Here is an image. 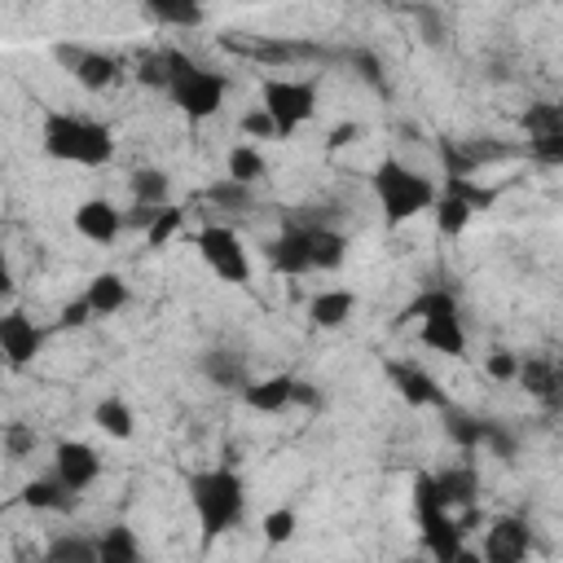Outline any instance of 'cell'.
I'll list each match as a JSON object with an SVG mask.
<instances>
[{
    "label": "cell",
    "mask_w": 563,
    "mask_h": 563,
    "mask_svg": "<svg viewBox=\"0 0 563 563\" xmlns=\"http://www.w3.org/2000/svg\"><path fill=\"white\" fill-rule=\"evenodd\" d=\"M40 150L53 158V163H66V167H84V172H97V167H110L114 163V128L92 119V114H79V110H44L40 114Z\"/></svg>",
    "instance_id": "1"
},
{
    "label": "cell",
    "mask_w": 563,
    "mask_h": 563,
    "mask_svg": "<svg viewBox=\"0 0 563 563\" xmlns=\"http://www.w3.org/2000/svg\"><path fill=\"white\" fill-rule=\"evenodd\" d=\"M185 493H189V510H194L202 541H220L246 523L251 493L238 466H202L185 479Z\"/></svg>",
    "instance_id": "2"
},
{
    "label": "cell",
    "mask_w": 563,
    "mask_h": 563,
    "mask_svg": "<svg viewBox=\"0 0 563 563\" xmlns=\"http://www.w3.org/2000/svg\"><path fill=\"white\" fill-rule=\"evenodd\" d=\"M163 62V92L172 97V106L189 119V123H207L224 110L229 101V79L202 62H194L189 53L172 48L158 57Z\"/></svg>",
    "instance_id": "3"
},
{
    "label": "cell",
    "mask_w": 563,
    "mask_h": 563,
    "mask_svg": "<svg viewBox=\"0 0 563 563\" xmlns=\"http://www.w3.org/2000/svg\"><path fill=\"white\" fill-rule=\"evenodd\" d=\"M369 189H374V202H378V211H383V220L391 229L427 216L431 202H435V194H440L427 172H418V167H409L405 158H391V154L374 163Z\"/></svg>",
    "instance_id": "4"
},
{
    "label": "cell",
    "mask_w": 563,
    "mask_h": 563,
    "mask_svg": "<svg viewBox=\"0 0 563 563\" xmlns=\"http://www.w3.org/2000/svg\"><path fill=\"white\" fill-rule=\"evenodd\" d=\"M413 519H418V537H422V550L440 563H457L466 559V528L457 519V510H449L440 501V488H435V475L431 471H418L413 475Z\"/></svg>",
    "instance_id": "5"
},
{
    "label": "cell",
    "mask_w": 563,
    "mask_h": 563,
    "mask_svg": "<svg viewBox=\"0 0 563 563\" xmlns=\"http://www.w3.org/2000/svg\"><path fill=\"white\" fill-rule=\"evenodd\" d=\"M418 321V343L435 356H449V361H466L471 352V339H466V325H462V308H457V295L453 290H422L409 312Z\"/></svg>",
    "instance_id": "6"
},
{
    "label": "cell",
    "mask_w": 563,
    "mask_h": 563,
    "mask_svg": "<svg viewBox=\"0 0 563 563\" xmlns=\"http://www.w3.org/2000/svg\"><path fill=\"white\" fill-rule=\"evenodd\" d=\"M317 101H321V88L303 75H268L260 84V110L268 114L277 141H290L295 132H303L317 119Z\"/></svg>",
    "instance_id": "7"
},
{
    "label": "cell",
    "mask_w": 563,
    "mask_h": 563,
    "mask_svg": "<svg viewBox=\"0 0 563 563\" xmlns=\"http://www.w3.org/2000/svg\"><path fill=\"white\" fill-rule=\"evenodd\" d=\"M194 251H198L202 268L211 277H220L224 286H246L251 282L255 260H251V246L242 242V233L233 224H220V220L216 224H202L194 233Z\"/></svg>",
    "instance_id": "8"
},
{
    "label": "cell",
    "mask_w": 563,
    "mask_h": 563,
    "mask_svg": "<svg viewBox=\"0 0 563 563\" xmlns=\"http://www.w3.org/2000/svg\"><path fill=\"white\" fill-rule=\"evenodd\" d=\"M242 405L260 418H282L295 405H312V391L295 374H264V378H242Z\"/></svg>",
    "instance_id": "9"
},
{
    "label": "cell",
    "mask_w": 563,
    "mask_h": 563,
    "mask_svg": "<svg viewBox=\"0 0 563 563\" xmlns=\"http://www.w3.org/2000/svg\"><path fill=\"white\" fill-rule=\"evenodd\" d=\"M48 330L26 312V308H4L0 312V356L9 369H31L35 356L44 352Z\"/></svg>",
    "instance_id": "10"
},
{
    "label": "cell",
    "mask_w": 563,
    "mask_h": 563,
    "mask_svg": "<svg viewBox=\"0 0 563 563\" xmlns=\"http://www.w3.org/2000/svg\"><path fill=\"white\" fill-rule=\"evenodd\" d=\"M53 475H57V484L66 488V493H75V497H84L97 479H101V471H106V462H101V453H97V444H88V440H57L53 444V466H48Z\"/></svg>",
    "instance_id": "11"
},
{
    "label": "cell",
    "mask_w": 563,
    "mask_h": 563,
    "mask_svg": "<svg viewBox=\"0 0 563 563\" xmlns=\"http://www.w3.org/2000/svg\"><path fill=\"white\" fill-rule=\"evenodd\" d=\"M70 229H75L84 242H92V246H114V242L123 238V229H128V211H123L114 198L92 194V198H84V202L70 211Z\"/></svg>",
    "instance_id": "12"
},
{
    "label": "cell",
    "mask_w": 563,
    "mask_h": 563,
    "mask_svg": "<svg viewBox=\"0 0 563 563\" xmlns=\"http://www.w3.org/2000/svg\"><path fill=\"white\" fill-rule=\"evenodd\" d=\"M57 57L70 66V79L84 92H106L123 75V62L114 53H106V48H57Z\"/></svg>",
    "instance_id": "13"
},
{
    "label": "cell",
    "mask_w": 563,
    "mask_h": 563,
    "mask_svg": "<svg viewBox=\"0 0 563 563\" xmlns=\"http://www.w3.org/2000/svg\"><path fill=\"white\" fill-rule=\"evenodd\" d=\"M479 202H484V194H475L471 185H457V180H453L449 189L435 194V202H431L427 216L435 220V233H440V238H462V233L471 229Z\"/></svg>",
    "instance_id": "14"
},
{
    "label": "cell",
    "mask_w": 563,
    "mask_h": 563,
    "mask_svg": "<svg viewBox=\"0 0 563 563\" xmlns=\"http://www.w3.org/2000/svg\"><path fill=\"white\" fill-rule=\"evenodd\" d=\"M387 374H391V387L400 391L405 405H413V409H444L449 405V391L431 369H422V365H387Z\"/></svg>",
    "instance_id": "15"
},
{
    "label": "cell",
    "mask_w": 563,
    "mask_h": 563,
    "mask_svg": "<svg viewBox=\"0 0 563 563\" xmlns=\"http://www.w3.org/2000/svg\"><path fill=\"white\" fill-rule=\"evenodd\" d=\"M264 260H268V268L282 273V277H308V273H312L308 229L290 224V229H282L277 238H268V242H264Z\"/></svg>",
    "instance_id": "16"
},
{
    "label": "cell",
    "mask_w": 563,
    "mask_h": 563,
    "mask_svg": "<svg viewBox=\"0 0 563 563\" xmlns=\"http://www.w3.org/2000/svg\"><path fill=\"white\" fill-rule=\"evenodd\" d=\"M528 554V523L519 515H493L484 528V559L488 563H519Z\"/></svg>",
    "instance_id": "17"
},
{
    "label": "cell",
    "mask_w": 563,
    "mask_h": 563,
    "mask_svg": "<svg viewBox=\"0 0 563 563\" xmlns=\"http://www.w3.org/2000/svg\"><path fill=\"white\" fill-rule=\"evenodd\" d=\"M79 295L88 299V308H92V321L119 317V312L132 303V286H128V277H123V273H114V268H101V273H92V277L84 282V290H79Z\"/></svg>",
    "instance_id": "18"
},
{
    "label": "cell",
    "mask_w": 563,
    "mask_h": 563,
    "mask_svg": "<svg viewBox=\"0 0 563 563\" xmlns=\"http://www.w3.org/2000/svg\"><path fill=\"white\" fill-rule=\"evenodd\" d=\"M356 290H347V286H321L312 299H308V321L317 325V330H343L347 321H352V312H356Z\"/></svg>",
    "instance_id": "19"
},
{
    "label": "cell",
    "mask_w": 563,
    "mask_h": 563,
    "mask_svg": "<svg viewBox=\"0 0 563 563\" xmlns=\"http://www.w3.org/2000/svg\"><path fill=\"white\" fill-rule=\"evenodd\" d=\"M141 9L167 31H198L207 22V0H141Z\"/></svg>",
    "instance_id": "20"
},
{
    "label": "cell",
    "mask_w": 563,
    "mask_h": 563,
    "mask_svg": "<svg viewBox=\"0 0 563 563\" xmlns=\"http://www.w3.org/2000/svg\"><path fill=\"white\" fill-rule=\"evenodd\" d=\"M92 427H97L106 440L128 444V440L136 435V409H132V400H123V396H101V400L92 405Z\"/></svg>",
    "instance_id": "21"
},
{
    "label": "cell",
    "mask_w": 563,
    "mask_h": 563,
    "mask_svg": "<svg viewBox=\"0 0 563 563\" xmlns=\"http://www.w3.org/2000/svg\"><path fill=\"white\" fill-rule=\"evenodd\" d=\"M18 501H22L26 510H35V515H62V510H70L79 497H75V493H66V488L57 484V475L48 471V475L26 479V484H22V493H18Z\"/></svg>",
    "instance_id": "22"
},
{
    "label": "cell",
    "mask_w": 563,
    "mask_h": 563,
    "mask_svg": "<svg viewBox=\"0 0 563 563\" xmlns=\"http://www.w3.org/2000/svg\"><path fill=\"white\" fill-rule=\"evenodd\" d=\"M224 176L229 180H238V185H260L264 176H268V158H264V150L255 145V141H233L229 150H224Z\"/></svg>",
    "instance_id": "23"
},
{
    "label": "cell",
    "mask_w": 563,
    "mask_h": 563,
    "mask_svg": "<svg viewBox=\"0 0 563 563\" xmlns=\"http://www.w3.org/2000/svg\"><path fill=\"white\" fill-rule=\"evenodd\" d=\"M308 255H312V273H339L347 264V238L339 229H308Z\"/></svg>",
    "instance_id": "24"
},
{
    "label": "cell",
    "mask_w": 563,
    "mask_h": 563,
    "mask_svg": "<svg viewBox=\"0 0 563 563\" xmlns=\"http://www.w3.org/2000/svg\"><path fill=\"white\" fill-rule=\"evenodd\" d=\"M128 198L132 207H163L172 202V176L163 167H136L128 176Z\"/></svg>",
    "instance_id": "25"
},
{
    "label": "cell",
    "mask_w": 563,
    "mask_h": 563,
    "mask_svg": "<svg viewBox=\"0 0 563 563\" xmlns=\"http://www.w3.org/2000/svg\"><path fill=\"white\" fill-rule=\"evenodd\" d=\"M180 229H185V211L172 207V202H163V207H154L150 220L141 224V238H145L150 251H167V246L180 238Z\"/></svg>",
    "instance_id": "26"
},
{
    "label": "cell",
    "mask_w": 563,
    "mask_h": 563,
    "mask_svg": "<svg viewBox=\"0 0 563 563\" xmlns=\"http://www.w3.org/2000/svg\"><path fill=\"white\" fill-rule=\"evenodd\" d=\"M435 488H440V501L449 510H471L475 506V493H479V479H475L471 466H457V471L435 475Z\"/></svg>",
    "instance_id": "27"
},
{
    "label": "cell",
    "mask_w": 563,
    "mask_h": 563,
    "mask_svg": "<svg viewBox=\"0 0 563 563\" xmlns=\"http://www.w3.org/2000/svg\"><path fill=\"white\" fill-rule=\"evenodd\" d=\"M97 541V563H136L141 559V541H136V532L132 528H106L101 537H92Z\"/></svg>",
    "instance_id": "28"
},
{
    "label": "cell",
    "mask_w": 563,
    "mask_h": 563,
    "mask_svg": "<svg viewBox=\"0 0 563 563\" xmlns=\"http://www.w3.org/2000/svg\"><path fill=\"white\" fill-rule=\"evenodd\" d=\"M295 532H299V515H295V506H273V510L260 519V537H264V545H268V550L290 545V541H295Z\"/></svg>",
    "instance_id": "29"
},
{
    "label": "cell",
    "mask_w": 563,
    "mask_h": 563,
    "mask_svg": "<svg viewBox=\"0 0 563 563\" xmlns=\"http://www.w3.org/2000/svg\"><path fill=\"white\" fill-rule=\"evenodd\" d=\"M207 202L211 207H224V211H246L251 207V185H238V180L220 176V180L207 185Z\"/></svg>",
    "instance_id": "30"
},
{
    "label": "cell",
    "mask_w": 563,
    "mask_h": 563,
    "mask_svg": "<svg viewBox=\"0 0 563 563\" xmlns=\"http://www.w3.org/2000/svg\"><path fill=\"white\" fill-rule=\"evenodd\" d=\"M44 554L48 559H75V563H97V541L92 537H57Z\"/></svg>",
    "instance_id": "31"
},
{
    "label": "cell",
    "mask_w": 563,
    "mask_h": 563,
    "mask_svg": "<svg viewBox=\"0 0 563 563\" xmlns=\"http://www.w3.org/2000/svg\"><path fill=\"white\" fill-rule=\"evenodd\" d=\"M361 136H365V123H361V119H343V123H334V128L325 132V150L339 154V150H347V145H361Z\"/></svg>",
    "instance_id": "32"
},
{
    "label": "cell",
    "mask_w": 563,
    "mask_h": 563,
    "mask_svg": "<svg viewBox=\"0 0 563 563\" xmlns=\"http://www.w3.org/2000/svg\"><path fill=\"white\" fill-rule=\"evenodd\" d=\"M238 128H242V141H277V132H273V123H268V114L255 106V110H246L242 119H238Z\"/></svg>",
    "instance_id": "33"
},
{
    "label": "cell",
    "mask_w": 563,
    "mask_h": 563,
    "mask_svg": "<svg viewBox=\"0 0 563 563\" xmlns=\"http://www.w3.org/2000/svg\"><path fill=\"white\" fill-rule=\"evenodd\" d=\"M88 321H92V308H88V299H84V295L66 299V303L57 308V325H62V330H84Z\"/></svg>",
    "instance_id": "34"
},
{
    "label": "cell",
    "mask_w": 563,
    "mask_h": 563,
    "mask_svg": "<svg viewBox=\"0 0 563 563\" xmlns=\"http://www.w3.org/2000/svg\"><path fill=\"white\" fill-rule=\"evenodd\" d=\"M484 369H488V378H497V383H510V378L519 374V356H515V352H506V347H497V352L484 361Z\"/></svg>",
    "instance_id": "35"
},
{
    "label": "cell",
    "mask_w": 563,
    "mask_h": 563,
    "mask_svg": "<svg viewBox=\"0 0 563 563\" xmlns=\"http://www.w3.org/2000/svg\"><path fill=\"white\" fill-rule=\"evenodd\" d=\"M515 378H523L532 391H550V387H554V369L541 365V361H519V374H515Z\"/></svg>",
    "instance_id": "36"
},
{
    "label": "cell",
    "mask_w": 563,
    "mask_h": 563,
    "mask_svg": "<svg viewBox=\"0 0 563 563\" xmlns=\"http://www.w3.org/2000/svg\"><path fill=\"white\" fill-rule=\"evenodd\" d=\"M18 295V273H13V260H9V251L0 246V303H9Z\"/></svg>",
    "instance_id": "37"
},
{
    "label": "cell",
    "mask_w": 563,
    "mask_h": 563,
    "mask_svg": "<svg viewBox=\"0 0 563 563\" xmlns=\"http://www.w3.org/2000/svg\"><path fill=\"white\" fill-rule=\"evenodd\" d=\"M4 440H9V453H13V457H22V453L35 444V435H31L26 427H9V435H4Z\"/></svg>",
    "instance_id": "38"
},
{
    "label": "cell",
    "mask_w": 563,
    "mask_h": 563,
    "mask_svg": "<svg viewBox=\"0 0 563 563\" xmlns=\"http://www.w3.org/2000/svg\"><path fill=\"white\" fill-rule=\"evenodd\" d=\"M4 369H9V365H4V356H0V374H4Z\"/></svg>",
    "instance_id": "39"
}]
</instances>
